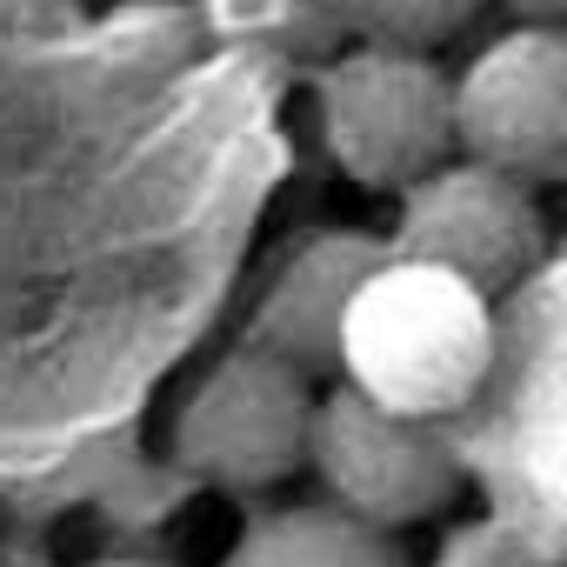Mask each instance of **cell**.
I'll return each mask as SVG.
<instances>
[{"mask_svg": "<svg viewBox=\"0 0 567 567\" xmlns=\"http://www.w3.org/2000/svg\"><path fill=\"white\" fill-rule=\"evenodd\" d=\"M388 254L447 267L481 301H501L540 267L547 220H540V200H534L527 181H514L501 167H481L467 154H447L441 167H427L421 181L401 187Z\"/></svg>", "mask_w": 567, "mask_h": 567, "instance_id": "5b68a950", "label": "cell"}, {"mask_svg": "<svg viewBox=\"0 0 567 567\" xmlns=\"http://www.w3.org/2000/svg\"><path fill=\"white\" fill-rule=\"evenodd\" d=\"M81 567H181V560H161V554H94Z\"/></svg>", "mask_w": 567, "mask_h": 567, "instance_id": "9a60e30c", "label": "cell"}, {"mask_svg": "<svg viewBox=\"0 0 567 567\" xmlns=\"http://www.w3.org/2000/svg\"><path fill=\"white\" fill-rule=\"evenodd\" d=\"M8 41H74L87 34V0H0Z\"/></svg>", "mask_w": 567, "mask_h": 567, "instance_id": "7c38bea8", "label": "cell"}, {"mask_svg": "<svg viewBox=\"0 0 567 567\" xmlns=\"http://www.w3.org/2000/svg\"><path fill=\"white\" fill-rule=\"evenodd\" d=\"M454 154L527 187L567 174V34L514 21L454 74Z\"/></svg>", "mask_w": 567, "mask_h": 567, "instance_id": "8992f818", "label": "cell"}, {"mask_svg": "<svg viewBox=\"0 0 567 567\" xmlns=\"http://www.w3.org/2000/svg\"><path fill=\"white\" fill-rule=\"evenodd\" d=\"M514 21H540V28H560L567 21V0H501Z\"/></svg>", "mask_w": 567, "mask_h": 567, "instance_id": "5bb4252c", "label": "cell"}, {"mask_svg": "<svg viewBox=\"0 0 567 567\" xmlns=\"http://www.w3.org/2000/svg\"><path fill=\"white\" fill-rule=\"evenodd\" d=\"M214 567H408V560L388 527H368L334 501H308L247 520Z\"/></svg>", "mask_w": 567, "mask_h": 567, "instance_id": "ba28073f", "label": "cell"}, {"mask_svg": "<svg viewBox=\"0 0 567 567\" xmlns=\"http://www.w3.org/2000/svg\"><path fill=\"white\" fill-rule=\"evenodd\" d=\"M487 368H494V301H481L447 267L401 254H388L354 288L334 334V381L414 421L461 414L481 394Z\"/></svg>", "mask_w": 567, "mask_h": 567, "instance_id": "6da1fadb", "label": "cell"}, {"mask_svg": "<svg viewBox=\"0 0 567 567\" xmlns=\"http://www.w3.org/2000/svg\"><path fill=\"white\" fill-rule=\"evenodd\" d=\"M388 260V234L368 227H308L260 267L247 301V341L295 361L301 374H334V334L354 288Z\"/></svg>", "mask_w": 567, "mask_h": 567, "instance_id": "52a82bcc", "label": "cell"}, {"mask_svg": "<svg viewBox=\"0 0 567 567\" xmlns=\"http://www.w3.org/2000/svg\"><path fill=\"white\" fill-rule=\"evenodd\" d=\"M0 567H61L34 534H0Z\"/></svg>", "mask_w": 567, "mask_h": 567, "instance_id": "4fadbf2b", "label": "cell"}, {"mask_svg": "<svg viewBox=\"0 0 567 567\" xmlns=\"http://www.w3.org/2000/svg\"><path fill=\"white\" fill-rule=\"evenodd\" d=\"M308 467L334 507H348L354 520L388 527V534L434 520L461 494V454L441 434V421L394 414L348 381H334L315 401Z\"/></svg>", "mask_w": 567, "mask_h": 567, "instance_id": "277c9868", "label": "cell"}, {"mask_svg": "<svg viewBox=\"0 0 567 567\" xmlns=\"http://www.w3.org/2000/svg\"><path fill=\"white\" fill-rule=\"evenodd\" d=\"M487 14V0H341L348 41H388V48H447Z\"/></svg>", "mask_w": 567, "mask_h": 567, "instance_id": "30bf717a", "label": "cell"}, {"mask_svg": "<svg viewBox=\"0 0 567 567\" xmlns=\"http://www.w3.org/2000/svg\"><path fill=\"white\" fill-rule=\"evenodd\" d=\"M200 41L260 61H328L348 41L341 0H187Z\"/></svg>", "mask_w": 567, "mask_h": 567, "instance_id": "9c48e42d", "label": "cell"}, {"mask_svg": "<svg viewBox=\"0 0 567 567\" xmlns=\"http://www.w3.org/2000/svg\"><path fill=\"white\" fill-rule=\"evenodd\" d=\"M315 374L280 361L254 341L227 348L207 361L187 394L174 401V461L227 494H260L308 467V434H315Z\"/></svg>", "mask_w": 567, "mask_h": 567, "instance_id": "3957f363", "label": "cell"}, {"mask_svg": "<svg viewBox=\"0 0 567 567\" xmlns=\"http://www.w3.org/2000/svg\"><path fill=\"white\" fill-rule=\"evenodd\" d=\"M321 141L361 187L401 194L454 154V74L421 48L341 41L321 61Z\"/></svg>", "mask_w": 567, "mask_h": 567, "instance_id": "7a4b0ae2", "label": "cell"}, {"mask_svg": "<svg viewBox=\"0 0 567 567\" xmlns=\"http://www.w3.org/2000/svg\"><path fill=\"white\" fill-rule=\"evenodd\" d=\"M427 567H554V554L534 534H520L514 520H467L441 540Z\"/></svg>", "mask_w": 567, "mask_h": 567, "instance_id": "8fae6325", "label": "cell"}]
</instances>
